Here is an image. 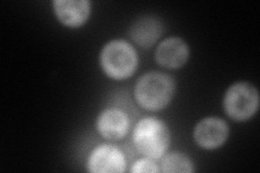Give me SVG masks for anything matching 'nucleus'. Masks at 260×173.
<instances>
[{
  "label": "nucleus",
  "instance_id": "f8f14e48",
  "mask_svg": "<svg viewBox=\"0 0 260 173\" xmlns=\"http://www.w3.org/2000/svg\"><path fill=\"white\" fill-rule=\"evenodd\" d=\"M158 168L150 159L138 160L132 168V172H157Z\"/></svg>",
  "mask_w": 260,
  "mask_h": 173
},
{
  "label": "nucleus",
  "instance_id": "1a4fd4ad",
  "mask_svg": "<svg viewBox=\"0 0 260 173\" xmlns=\"http://www.w3.org/2000/svg\"><path fill=\"white\" fill-rule=\"evenodd\" d=\"M129 128V121L126 115L117 110L103 112L98 119V130L109 140H118L125 136Z\"/></svg>",
  "mask_w": 260,
  "mask_h": 173
},
{
  "label": "nucleus",
  "instance_id": "6e6552de",
  "mask_svg": "<svg viewBox=\"0 0 260 173\" xmlns=\"http://www.w3.org/2000/svg\"><path fill=\"white\" fill-rule=\"evenodd\" d=\"M53 6L59 20L69 26L83 24L90 12V4L86 0H58Z\"/></svg>",
  "mask_w": 260,
  "mask_h": 173
},
{
  "label": "nucleus",
  "instance_id": "9d476101",
  "mask_svg": "<svg viewBox=\"0 0 260 173\" xmlns=\"http://www.w3.org/2000/svg\"><path fill=\"white\" fill-rule=\"evenodd\" d=\"M161 25L154 18H142L138 20L130 28V35L138 45L142 47L152 46L160 36Z\"/></svg>",
  "mask_w": 260,
  "mask_h": 173
},
{
  "label": "nucleus",
  "instance_id": "7ed1b4c3",
  "mask_svg": "<svg viewBox=\"0 0 260 173\" xmlns=\"http://www.w3.org/2000/svg\"><path fill=\"white\" fill-rule=\"evenodd\" d=\"M101 64L109 76L124 79L135 72L137 55L134 48L126 41L115 40L104 47L101 53Z\"/></svg>",
  "mask_w": 260,
  "mask_h": 173
},
{
  "label": "nucleus",
  "instance_id": "423d86ee",
  "mask_svg": "<svg viewBox=\"0 0 260 173\" xmlns=\"http://www.w3.org/2000/svg\"><path fill=\"white\" fill-rule=\"evenodd\" d=\"M228 136L226 123L218 118H206L198 123L194 131L197 143L208 150L220 146Z\"/></svg>",
  "mask_w": 260,
  "mask_h": 173
},
{
  "label": "nucleus",
  "instance_id": "0eeeda50",
  "mask_svg": "<svg viewBox=\"0 0 260 173\" xmlns=\"http://www.w3.org/2000/svg\"><path fill=\"white\" fill-rule=\"evenodd\" d=\"M189 56V49L180 38H168L158 46L156 50L157 62L167 68L182 66Z\"/></svg>",
  "mask_w": 260,
  "mask_h": 173
},
{
  "label": "nucleus",
  "instance_id": "f257e3e1",
  "mask_svg": "<svg viewBox=\"0 0 260 173\" xmlns=\"http://www.w3.org/2000/svg\"><path fill=\"white\" fill-rule=\"evenodd\" d=\"M175 84L168 75L161 73H149L136 86L138 103L146 110L156 111L165 107L174 94Z\"/></svg>",
  "mask_w": 260,
  "mask_h": 173
},
{
  "label": "nucleus",
  "instance_id": "f03ea898",
  "mask_svg": "<svg viewBox=\"0 0 260 173\" xmlns=\"http://www.w3.org/2000/svg\"><path fill=\"white\" fill-rule=\"evenodd\" d=\"M134 142L137 150L149 158L156 159L164 154L169 145L167 127L155 118H144L136 126Z\"/></svg>",
  "mask_w": 260,
  "mask_h": 173
},
{
  "label": "nucleus",
  "instance_id": "20e7f679",
  "mask_svg": "<svg viewBox=\"0 0 260 173\" xmlns=\"http://www.w3.org/2000/svg\"><path fill=\"white\" fill-rule=\"evenodd\" d=\"M258 104V91L247 82L233 85L225 93L224 109L228 115L235 120H245L253 116Z\"/></svg>",
  "mask_w": 260,
  "mask_h": 173
},
{
  "label": "nucleus",
  "instance_id": "39448f33",
  "mask_svg": "<svg viewBox=\"0 0 260 173\" xmlns=\"http://www.w3.org/2000/svg\"><path fill=\"white\" fill-rule=\"evenodd\" d=\"M91 172H123L126 167L124 155L116 147L102 145L92 152L88 161Z\"/></svg>",
  "mask_w": 260,
  "mask_h": 173
},
{
  "label": "nucleus",
  "instance_id": "9b49d317",
  "mask_svg": "<svg viewBox=\"0 0 260 173\" xmlns=\"http://www.w3.org/2000/svg\"><path fill=\"white\" fill-rule=\"evenodd\" d=\"M164 172H192V162L189 158L180 154H170L161 162Z\"/></svg>",
  "mask_w": 260,
  "mask_h": 173
}]
</instances>
